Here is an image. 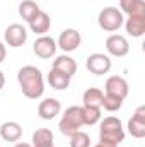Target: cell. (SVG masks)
<instances>
[{"label":"cell","instance_id":"1","mask_svg":"<svg viewBox=\"0 0 145 147\" xmlns=\"http://www.w3.org/2000/svg\"><path fill=\"white\" fill-rule=\"evenodd\" d=\"M17 80L22 94L28 99H39L44 92V77L43 72L34 65H24L17 72Z\"/></svg>","mask_w":145,"mask_h":147},{"label":"cell","instance_id":"2","mask_svg":"<svg viewBox=\"0 0 145 147\" xmlns=\"http://www.w3.org/2000/svg\"><path fill=\"white\" fill-rule=\"evenodd\" d=\"M123 140H125V128L119 118L106 116L99 121V142L118 147Z\"/></svg>","mask_w":145,"mask_h":147},{"label":"cell","instance_id":"3","mask_svg":"<svg viewBox=\"0 0 145 147\" xmlns=\"http://www.w3.org/2000/svg\"><path fill=\"white\" fill-rule=\"evenodd\" d=\"M84 125L85 123H84V110H82V106H68L62 115L58 128H60V132L63 135L70 137L75 132H79Z\"/></svg>","mask_w":145,"mask_h":147},{"label":"cell","instance_id":"4","mask_svg":"<svg viewBox=\"0 0 145 147\" xmlns=\"http://www.w3.org/2000/svg\"><path fill=\"white\" fill-rule=\"evenodd\" d=\"M123 22H125V17L118 7H104L97 16V24L106 33L118 31L123 26Z\"/></svg>","mask_w":145,"mask_h":147},{"label":"cell","instance_id":"5","mask_svg":"<svg viewBox=\"0 0 145 147\" xmlns=\"http://www.w3.org/2000/svg\"><path fill=\"white\" fill-rule=\"evenodd\" d=\"M80 43H82V34H80L77 29H73V28L63 29V31L60 33L58 39H56V46H58L60 50H63L65 53L75 51V50L80 46Z\"/></svg>","mask_w":145,"mask_h":147},{"label":"cell","instance_id":"6","mask_svg":"<svg viewBox=\"0 0 145 147\" xmlns=\"http://www.w3.org/2000/svg\"><path fill=\"white\" fill-rule=\"evenodd\" d=\"M111 58L104 53H92L85 60V69L94 75H104L111 70Z\"/></svg>","mask_w":145,"mask_h":147},{"label":"cell","instance_id":"7","mask_svg":"<svg viewBox=\"0 0 145 147\" xmlns=\"http://www.w3.org/2000/svg\"><path fill=\"white\" fill-rule=\"evenodd\" d=\"M56 50H58V46H56V39L51 38V36H46V34L36 38V41H34V45H33V51H34V55L39 57V58H43V60H48V58L55 57Z\"/></svg>","mask_w":145,"mask_h":147},{"label":"cell","instance_id":"8","mask_svg":"<svg viewBox=\"0 0 145 147\" xmlns=\"http://www.w3.org/2000/svg\"><path fill=\"white\" fill-rule=\"evenodd\" d=\"M3 39H5V45H9L10 48H21L28 41V29L22 24L14 22L5 29Z\"/></svg>","mask_w":145,"mask_h":147},{"label":"cell","instance_id":"9","mask_svg":"<svg viewBox=\"0 0 145 147\" xmlns=\"http://www.w3.org/2000/svg\"><path fill=\"white\" fill-rule=\"evenodd\" d=\"M106 50L109 55L121 58L130 53V43L123 34H111L106 39Z\"/></svg>","mask_w":145,"mask_h":147},{"label":"cell","instance_id":"10","mask_svg":"<svg viewBox=\"0 0 145 147\" xmlns=\"http://www.w3.org/2000/svg\"><path fill=\"white\" fill-rule=\"evenodd\" d=\"M104 91H106V94H111V96L125 99L128 96V92H130V87H128V82H126L125 77L111 75L106 80V84H104Z\"/></svg>","mask_w":145,"mask_h":147},{"label":"cell","instance_id":"11","mask_svg":"<svg viewBox=\"0 0 145 147\" xmlns=\"http://www.w3.org/2000/svg\"><path fill=\"white\" fill-rule=\"evenodd\" d=\"M128 134L135 139L145 137V106H138L128 121Z\"/></svg>","mask_w":145,"mask_h":147},{"label":"cell","instance_id":"12","mask_svg":"<svg viewBox=\"0 0 145 147\" xmlns=\"http://www.w3.org/2000/svg\"><path fill=\"white\" fill-rule=\"evenodd\" d=\"M62 105L55 98H46L38 105V115L41 120H53L56 115H60Z\"/></svg>","mask_w":145,"mask_h":147},{"label":"cell","instance_id":"13","mask_svg":"<svg viewBox=\"0 0 145 147\" xmlns=\"http://www.w3.org/2000/svg\"><path fill=\"white\" fill-rule=\"evenodd\" d=\"M53 70H58V72L65 74L72 79L73 75L77 74V62L73 60L70 55H60L53 60V65H51Z\"/></svg>","mask_w":145,"mask_h":147},{"label":"cell","instance_id":"14","mask_svg":"<svg viewBox=\"0 0 145 147\" xmlns=\"http://www.w3.org/2000/svg\"><path fill=\"white\" fill-rule=\"evenodd\" d=\"M0 137L5 142H19L22 137V127L17 121H3L0 125Z\"/></svg>","mask_w":145,"mask_h":147},{"label":"cell","instance_id":"15","mask_svg":"<svg viewBox=\"0 0 145 147\" xmlns=\"http://www.w3.org/2000/svg\"><path fill=\"white\" fill-rule=\"evenodd\" d=\"M29 24V29L34 33V34H39V36H43V34H46L48 31H50V26H51V19H50V16L44 12V10H39L36 16L28 22Z\"/></svg>","mask_w":145,"mask_h":147},{"label":"cell","instance_id":"16","mask_svg":"<svg viewBox=\"0 0 145 147\" xmlns=\"http://www.w3.org/2000/svg\"><path fill=\"white\" fill-rule=\"evenodd\" d=\"M126 33L132 38H142L145 33V16H128L123 22Z\"/></svg>","mask_w":145,"mask_h":147},{"label":"cell","instance_id":"17","mask_svg":"<svg viewBox=\"0 0 145 147\" xmlns=\"http://www.w3.org/2000/svg\"><path fill=\"white\" fill-rule=\"evenodd\" d=\"M104 92L99 87H89L82 94V106L85 108H101Z\"/></svg>","mask_w":145,"mask_h":147},{"label":"cell","instance_id":"18","mask_svg":"<svg viewBox=\"0 0 145 147\" xmlns=\"http://www.w3.org/2000/svg\"><path fill=\"white\" fill-rule=\"evenodd\" d=\"M119 10L128 16H145V0H119Z\"/></svg>","mask_w":145,"mask_h":147},{"label":"cell","instance_id":"19","mask_svg":"<svg viewBox=\"0 0 145 147\" xmlns=\"http://www.w3.org/2000/svg\"><path fill=\"white\" fill-rule=\"evenodd\" d=\"M70 77L68 75H65V74L58 72V70H50L48 74V84L53 87V89H56V91H65L68 86H70Z\"/></svg>","mask_w":145,"mask_h":147},{"label":"cell","instance_id":"20","mask_svg":"<svg viewBox=\"0 0 145 147\" xmlns=\"http://www.w3.org/2000/svg\"><path fill=\"white\" fill-rule=\"evenodd\" d=\"M53 132L50 128H38L36 132L33 134V147H48V146H53Z\"/></svg>","mask_w":145,"mask_h":147},{"label":"cell","instance_id":"21","mask_svg":"<svg viewBox=\"0 0 145 147\" xmlns=\"http://www.w3.org/2000/svg\"><path fill=\"white\" fill-rule=\"evenodd\" d=\"M39 10H41V9H39L38 2H34V0H22V2L19 3V16H21L26 22H29Z\"/></svg>","mask_w":145,"mask_h":147},{"label":"cell","instance_id":"22","mask_svg":"<svg viewBox=\"0 0 145 147\" xmlns=\"http://www.w3.org/2000/svg\"><path fill=\"white\" fill-rule=\"evenodd\" d=\"M123 101L121 98H116V96H111V94H104L103 96V103H101V108H104L109 113H114V111L121 110L123 106Z\"/></svg>","mask_w":145,"mask_h":147},{"label":"cell","instance_id":"23","mask_svg":"<svg viewBox=\"0 0 145 147\" xmlns=\"http://www.w3.org/2000/svg\"><path fill=\"white\" fill-rule=\"evenodd\" d=\"M84 110V123L85 125H96L101 121V108H85L82 106Z\"/></svg>","mask_w":145,"mask_h":147},{"label":"cell","instance_id":"24","mask_svg":"<svg viewBox=\"0 0 145 147\" xmlns=\"http://www.w3.org/2000/svg\"><path fill=\"white\" fill-rule=\"evenodd\" d=\"M70 147H91V137L89 134L79 130L70 135Z\"/></svg>","mask_w":145,"mask_h":147},{"label":"cell","instance_id":"25","mask_svg":"<svg viewBox=\"0 0 145 147\" xmlns=\"http://www.w3.org/2000/svg\"><path fill=\"white\" fill-rule=\"evenodd\" d=\"M5 57H7V48H5V43L0 41V63L5 60Z\"/></svg>","mask_w":145,"mask_h":147},{"label":"cell","instance_id":"26","mask_svg":"<svg viewBox=\"0 0 145 147\" xmlns=\"http://www.w3.org/2000/svg\"><path fill=\"white\" fill-rule=\"evenodd\" d=\"M5 86V75H3V72L0 70V91H2V87Z\"/></svg>","mask_w":145,"mask_h":147},{"label":"cell","instance_id":"27","mask_svg":"<svg viewBox=\"0 0 145 147\" xmlns=\"http://www.w3.org/2000/svg\"><path fill=\"white\" fill-rule=\"evenodd\" d=\"M14 147H33L31 144H26V142H17Z\"/></svg>","mask_w":145,"mask_h":147},{"label":"cell","instance_id":"28","mask_svg":"<svg viewBox=\"0 0 145 147\" xmlns=\"http://www.w3.org/2000/svg\"><path fill=\"white\" fill-rule=\"evenodd\" d=\"M94 147H116V146H108V144H103V142H99V144H96Z\"/></svg>","mask_w":145,"mask_h":147},{"label":"cell","instance_id":"29","mask_svg":"<svg viewBox=\"0 0 145 147\" xmlns=\"http://www.w3.org/2000/svg\"><path fill=\"white\" fill-rule=\"evenodd\" d=\"M48 147H55V146H48Z\"/></svg>","mask_w":145,"mask_h":147}]
</instances>
